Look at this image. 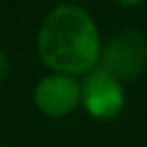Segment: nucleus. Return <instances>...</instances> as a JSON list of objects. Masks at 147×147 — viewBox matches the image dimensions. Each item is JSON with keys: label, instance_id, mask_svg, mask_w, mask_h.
<instances>
[{"label": "nucleus", "instance_id": "1", "mask_svg": "<svg viewBox=\"0 0 147 147\" xmlns=\"http://www.w3.org/2000/svg\"><path fill=\"white\" fill-rule=\"evenodd\" d=\"M102 38L94 17L77 2L51 9L36 34L38 60L51 73L88 75L98 66Z\"/></svg>", "mask_w": 147, "mask_h": 147}, {"label": "nucleus", "instance_id": "2", "mask_svg": "<svg viewBox=\"0 0 147 147\" xmlns=\"http://www.w3.org/2000/svg\"><path fill=\"white\" fill-rule=\"evenodd\" d=\"M100 70L119 81H130L147 68V36L141 30L126 28L115 32L100 49Z\"/></svg>", "mask_w": 147, "mask_h": 147}, {"label": "nucleus", "instance_id": "3", "mask_svg": "<svg viewBox=\"0 0 147 147\" xmlns=\"http://www.w3.org/2000/svg\"><path fill=\"white\" fill-rule=\"evenodd\" d=\"M81 105L98 121L115 119L124 111L126 92L119 79L100 68L90 70L81 81Z\"/></svg>", "mask_w": 147, "mask_h": 147}, {"label": "nucleus", "instance_id": "4", "mask_svg": "<svg viewBox=\"0 0 147 147\" xmlns=\"http://www.w3.org/2000/svg\"><path fill=\"white\" fill-rule=\"evenodd\" d=\"M32 100L34 107L47 117H66L81 107V81L73 75L49 73L36 81Z\"/></svg>", "mask_w": 147, "mask_h": 147}, {"label": "nucleus", "instance_id": "5", "mask_svg": "<svg viewBox=\"0 0 147 147\" xmlns=\"http://www.w3.org/2000/svg\"><path fill=\"white\" fill-rule=\"evenodd\" d=\"M9 75H11V58L0 49V85L7 81Z\"/></svg>", "mask_w": 147, "mask_h": 147}, {"label": "nucleus", "instance_id": "6", "mask_svg": "<svg viewBox=\"0 0 147 147\" xmlns=\"http://www.w3.org/2000/svg\"><path fill=\"white\" fill-rule=\"evenodd\" d=\"M117 4H121V7H139V4H143L145 0H115Z\"/></svg>", "mask_w": 147, "mask_h": 147}, {"label": "nucleus", "instance_id": "7", "mask_svg": "<svg viewBox=\"0 0 147 147\" xmlns=\"http://www.w3.org/2000/svg\"><path fill=\"white\" fill-rule=\"evenodd\" d=\"M70 2H81V0H70Z\"/></svg>", "mask_w": 147, "mask_h": 147}]
</instances>
